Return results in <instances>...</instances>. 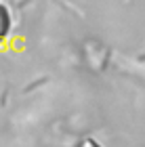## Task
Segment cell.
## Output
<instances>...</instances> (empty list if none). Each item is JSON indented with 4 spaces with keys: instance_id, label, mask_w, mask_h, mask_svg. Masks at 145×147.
<instances>
[{
    "instance_id": "1",
    "label": "cell",
    "mask_w": 145,
    "mask_h": 147,
    "mask_svg": "<svg viewBox=\"0 0 145 147\" xmlns=\"http://www.w3.org/2000/svg\"><path fill=\"white\" fill-rule=\"evenodd\" d=\"M9 30H11V15H9V11L4 9V4H0V44L6 40Z\"/></svg>"
}]
</instances>
